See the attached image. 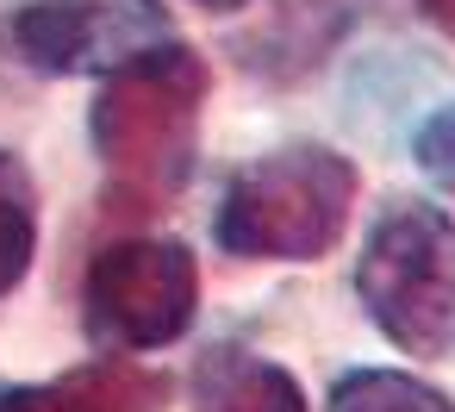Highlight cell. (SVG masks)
<instances>
[{
	"instance_id": "6da1fadb",
	"label": "cell",
	"mask_w": 455,
	"mask_h": 412,
	"mask_svg": "<svg viewBox=\"0 0 455 412\" xmlns=\"http://www.w3.org/2000/svg\"><path fill=\"white\" fill-rule=\"evenodd\" d=\"M206 63L175 38L119 63L94 101V150L132 194H175L194 169Z\"/></svg>"
},
{
	"instance_id": "7a4b0ae2",
	"label": "cell",
	"mask_w": 455,
	"mask_h": 412,
	"mask_svg": "<svg viewBox=\"0 0 455 412\" xmlns=\"http://www.w3.org/2000/svg\"><path fill=\"white\" fill-rule=\"evenodd\" d=\"M355 206V163L324 144L256 157L219 200V244L250 263H318Z\"/></svg>"
},
{
	"instance_id": "3957f363",
	"label": "cell",
	"mask_w": 455,
	"mask_h": 412,
	"mask_svg": "<svg viewBox=\"0 0 455 412\" xmlns=\"http://www.w3.org/2000/svg\"><path fill=\"white\" fill-rule=\"evenodd\" d=\"M355 294L393 350L449 356L455 350V219L430 200L387 206L355 256Z\"/></svg>"
},
{
	"instance_id": "277c9868",
	"label": "cell",
	"mask_w": 455,
	"mask_h": 412,
	"mask_svg": "<svg viewBox=\"0 0 455 412\" xmlns=\"http://www.w3.org/2000/svg\"><path fill=\"white\" fill-rule=\"evenodd\" d=\"M200 300V269L194 250L175 238H132L94 256L82 306H88V337L113 356L163 350L194 325Z\"/></svg>"
},
{
	"instance_id": "5b68a950",
	"label": "cell",
	"mask_w": 455,
	"mask_h": 412,
	"mask_svg": "<svg viewBox=\"0 0 455 412\" xmlns=\"http://www.w3.org/2000/svg\"><path fill=\"white\" fill-rule=\"evenodd\" d=\"M169 38L163 0H32L13 20V51L44 76H113Z\"/></svg>"
},
{
	"instance_id": "8992f818",
	"label": "cell",
	"mask_w": 455,
	"mask_h": 412,
	"mask_svg": "<svg viewBox=\"0 0 455 412\" xmlns=\"http://www.w3.org/2000/svg\"><path fill=\"white\" fill-rule=\"evenodd\" d=\"M194 412H306V393L281 362L219 343L194 362Z\"/></svg>"
},
{
	"instance_id": "52a82bcc",
	"label": "cell",
	"mask_w": 455,
	"mask_h": 412,
	"mask_svg": "<svg viewBox=\"0 0 455 412\" xmlns=\"http://www.w3.org/2000/svg\"><path fill=\"white\" fill-rule=\"evenodd\" d=\"M163 381L132 362L76 368L51 387H0V412H156Z\"/></svg>"
},
{
	"instance_id": "ba28073f",
	"label": "cell",
	"mask_w": 455,
	"mask_h": 412,
	"mask_svg": "<svg viewBox=\"0 0 455 412\" xmlns=\"http://www.w3.org/2000/svg\"><path fill=\"white\" fill-rule=\"evenodd\" d=\"M38 250V194L13 150H0V294H13Z\"/></svg>"
},
{
	"instance_id": "9c48e42d",
	"label": "cell",
	"mask_w": 455,
	"mask_h": 412,
	"mask_svg": "<svg viewBox=\"0 0 455 412\" xmlns=\"http://www.w3.org/2000/svg\"><path fill=\"white\" fill-rule=\"evenodd\" d=\"M331 412H455L436 387L399 368H355L331 387Z\"/></svg>"
},
{
	"instance_id": "30bf717a",
	"label": "cell",
	"mask_w": 455,
	"mask_h": 412,
	"mask_svg": "<svg viewBox=\"0 0 455 412\" xmlns=\"http://www.w3.org/2000/svg\"><path fill=\"white\" fill-rule=\"evenodd\" d=\"M411 150H418V163H424V175H430V182L455 188V101H449V107H436V113L418 125Z\"/></svg>"
},
{
	"instance_id": "8fae6325",
	"label": "cell",
	"mask_w": 455,
	"mask_h": 412,
	"mask_svg": "<svg viewBox=\"0 0 455 412\" xmlns=\"http://www.w3.org/2000/svg\"><path fill=\"white\" fill-rule=\"evenodd\" d=\"M418 7H424V20H430V26H443V32L455 38V0H418Z\"/></svg>"
},
{
	"instance_id": "7c38bea8",
	"label": "cell",
	"mask_w": 455,
	"mask_h": 412,
	"mask_svg": "<svg viewBox=\"0 0 455 412\" xmlns=\"http://www.w3.org/2000/svg\"><path fill=\"white\" fill-rule=\"evenodd\" d=\"M194 7H206V13H231V7H243V0H194Z\"/></svg>"
}]
</instances>
